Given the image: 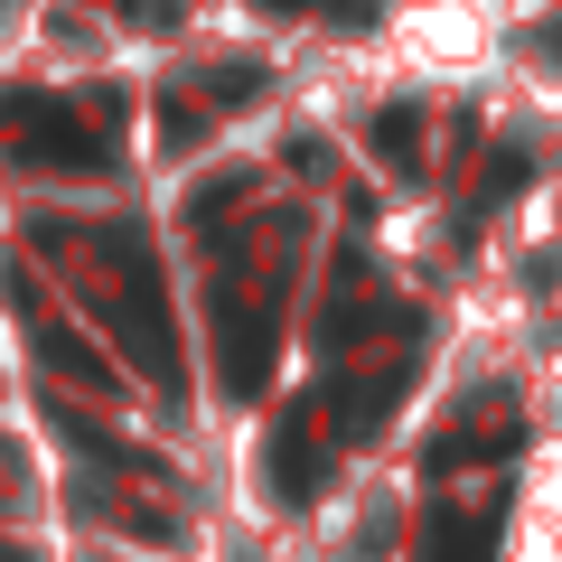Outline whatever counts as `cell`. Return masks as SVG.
<instances>
[{
    "label": "cell",
    "mask_w": 562,
    "mask_h": 562,
    "mask_svg": "<svg viewBox=\"0 0 562 562\" xmlns=\"http://www.w3.org/2000/svg\"><path fill=\"white\" fill-rule=\"evenodd\" d=\"M0 132H10V160L20 169H57V179H94L113 160L103 132H85V113L57 103V94H10L0 103Z\"/></svg>",
    "instance_id": "6da1fadb"
},
{
    "label": "cell",
    "mask_w": 562,
    "mask_h": 562,
    "mask_svg": "<svg viewBox=\"0 0 562 562\" xmlns=\"http://www.w3.org/2000/svg\"><path fill=\"white\" fill-rule=\"evenodd\" d=\"M262 469H272V506H310V497L328 487V441L310 431V413H291V422L272 431Z\"/></svg>",
    "instance_id": "7a4b0ae2"
},
{
    "label": "cell",
    "mask_w": 562,
    "mask_h": 562,
    "mask_svg": "<svg viewBox=\"0 0 562 562\" xmlns=\"http://www.w3.org/2000/svg\"><path fill=\"white\" fill-rule=\"evenodd\" d=\"M216 310H225V394L235 403H254L262 384H272V319L262 310H235V291H216Z\"/></svg>",
    "instance_id": "3957f363"
},
{
    "label": "cell",
    "mask_w": 562,
    "mask_h": 562,
    "mask_svg": "<svg viewBox=\"0 0 562 562\" xmlns=\"http://www.w3.org/2000/svg\"><path fill=\"white\" fill-rule=\"evenodd\" d=\"M366 150H375L394 179H413V169H422V113H413V103H384V113L366 122Z\"/></svg>",
    "instance_id": "277c9868"
},
{
    "label": "cell",
    "mask_w": 562,
    "mask_h": 562,
    "mask_svg": "<svg viewBox=\"0 0 562 562\" xmlns=\"http://www.w3.org/2000/svg\"><path fill=\"white\" fill-rule=\"evenodd\" d=\"M422 562H497V516H441L431 525V543H422Z\"/></svg>",
    "instance_id": "5b68a950"
},
{
    "label": "cell",
    "mask_w": 562,
    "mask_h": 562,
    "mask_svg": "<svg viewBox=\"0 0 562 562\" xmlns=\"http://www.w3.org/2000/svg\"><path fill=\"white\" fill-rule=\"evenodd\" d=\"M57 431H66V441H76V450H94V460L132 469V479H150V469H160V460H150V450H132V441H113V431H103V422H85L76 403H57Z\"/></svg>",
    "instance_id": "8992f818"
},
{
    "label": "cell",
    "mask_w": 562,
    "mask_h": 562,
    "mask_svg": "<svg viewBox=\"0 0 562 562\" xmlns=\"http://www.w3.org/2000/svg\"><path fill=\"white\" fill-rule=\"evenodd\" d=\"M38 347H47V366H66V375H85V384H113V357H103L94 338H76L66 319H38Z\"/></svg>",
    "instance_id": "52a82bcc"
},
{
    "label": "cell",
    "mask_w": 562,
    "mask_h": 562,
    "mask_svg": "<svg viewBox=\"0 0 562 562\" xmlns=\"http://www.w3.org/2000/svg\"><path fill=\"white\" fill-rule=\"evenodd\" d=\"M525 179H535V150H525V140H506L497 160L479 169V198H469V216H487V206H506V198H516Z\"/></svg>",
    "instance_id": "ba28073f"
},
{
    "label": "cell",
    "mask_w": 562,
    "mask_h": 562,
    "mask_svg": "<svg viewBox=\"0 0 562 562\" xmlns=\"http://www.w3.org/2000/svg\"><path fill=\"white\" fill-rule=\"evenodd\" d=\"M198 132H206L198 103H160V150H198Z\"/></svg>",
    "instance_id": "9c48e42d"
},
{
    "label": "cell",
    "mask_w": 562,
    "mask_h": 562,
    "mask_svg": "<svg viewBox=\"0 0 562 562\" xmlns=\"http://www.w3.org/2000/svg\"><path fill=\"white\" fill-rule=\"evenodd\" d=\"M262 85H272V76H262L254 57H244V66H216V103H254Z\"/></svg>",
    "instance_id": "30bf717a"
},
{
    "label": "cell",
    "mask_w": 562,
    "mask_h": 562,
    "mask_svg": "<svg viewBox=\"0 0 562 562\" xmlns=\"http://www.w3.org/2000/svg\"><path fill=\"white\" fill-rule=\"evenodd\" d=\"M132 10V29H179V0H122Z\"/></svg>",
    "instance_id": "8fae6325"
}]
</instances>
